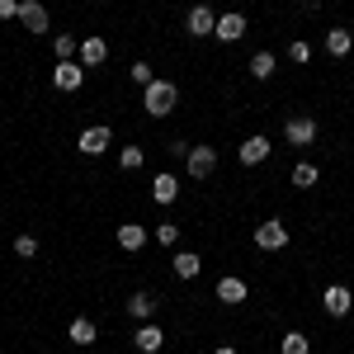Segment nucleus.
Here are the masks:
<instances>
[{
  "instance_id": "6ab92c4d",
  "label": "nucleus",
  "mask_w": 354,
  "mask_h": 354,
  "mask_svg": "<svg viewBox=\"0 0 354 354\" xmlns=\"http://www.w3.org/2000/svg\"><path fill=\"white\" fill-rule=\"evenodd\" d=\"M170 265H175V274H180V279H198L203 255H198V250H175V260H170Z\"/></svg>"
},
{
  "instance_id": "f257e3e1",
  "label": "nucleus",
  "mask_w": 354,
  "mask_h": 354,
  "mask_svg": "<svg viewBox=\"0 0 354 354\" xmlns=\"http://www.w3.org/2000/svg\"><path fill=\"white\" fill-rule=\"evenodd\" d=\"M175 104H180V85L175 81H161V76H156V81L142 90V109L151 113V118H170Z\"/></svg>"
},
{
  "instance_id": "4be33fe9",
  "label": "nucleus",
  "mask_w": 354,
  "mask_h": 354,
  "mask_svg": "<svg viewBox=\"0 0 354 354\" xmlns=\"http://www.w3.org/2000/svg\"><path fill=\"white\" fill-rule=\"evenodd\" d=\"M279 354H312V340L302 330H283L279 335Z\"/></svg>"
},
{
  "instance_id": "412c9836",
  "label": "nucleus",
  "mask_w": 354,
  "mask_h": 354,
  "mask_svg": "<svg viewBox=\"0 0 354 354\" xmlns=\"http://www.w3.org/2000/svg\"><path fill=\"white\" fill-rule=\"evenodd\" d=\"M288 180H293V189H317V180H322V170H317L312 161H298V165H293V175H288Z\"/></svg>"
},
{
  "instance_id": "a211bd4d",
  "label": "nucleus",
  "mask_w": 354,
  "mask_h": 354,
  "mask_svg": "<svg viewBox=\"0 0 354 354\" xmlns=\"http://www.w3.org/2000/svg\"><path fill=\"white\" fill-rule=\"evenodd\" d=\"M66 340H71V345H95V340H100V326H95V322H90V317H76V322H71V326H66Z\"/></svg>"
},
{
  "instance_id": "c85d7f7f",
  "label": "nucleus",
  "mask_w": 354,
  "mask_h": 354,
  "mask_svg": "<svg viewBox=\"0 0 354 354\" xmlns=\"http://www.w3.org/2000/svg\"><path fill=\"white\" fill-rule=\"evenodd\" d=\"M288 62H298V66H302V62H312V48H307L302 38H298V43H288Z\"/></svg>"
},
{
  "instance_id": "a878e982",
  "label": "nucleus",
  "mask_w": 354,
  "mask_h": 354,
  "mask_svg": "<svg viewBox=\"0 0 354 354\" xmlns=\"http://www.w3.org/2000/svg\"><path fill=\"white\" fill-rule=\"evenodd\" d=\"M118 165H123V170H142V165H147V151H142L137 142H128V147H118Z\"/></svg>"
},
{
  "instance_id": "c756f323",
  "label": "nucleus",
  "mask_w": 354,
  "mask_h": 354,
  "mask_svg": "<svg viewBox=\"0 0 354 354\" xmlns=\"http://www.w3.org/2000/svg\"><path fill=\"white\" fill-rule=\"evenodd\" d=\"M189 147H194V142H185V137H175V142H165V151H170V156H180V161L189 156Z\"/></svg>"
},
{
  "instance_id": "4468645a",
  "label": "nucleus",
  "mask_w": 354,
  "mask_h": 354,
  "mask_svg": "<svg viewBox=\"0 0 354 354\" xmlns=\"http://www.w3.org/2000/svg\"><path fill=\"white\" fill-rule=\"evenodd\" d=\"M76 62H81V66H104V62H109V43H104V38H95V33H90V38H81Z\"/></svg>"
},
{
  "instance_id": "9b49d317",
  "label": "nucleus",
  "mask_w": 354,
  "mask_h": 354,
  "mask_svg": "<svg viewBox=\"0 0 354 354\" xmlns=\"http://www.w3.org/2000/svg\"><path fill=\"white\" fill-rule=\"evenodd\" d=\"M156 307H161V298H156L151 288L128 293V317H133V322H151V317H156Z\"/></svg>"
},
{
  "instance_id": "f8f14e48",
  "label": "nucleus",
  "mask_w": 354,
  "mask_h": 354,
  "mask_svg": "<svg viewBox=\"0 0 354 354\" xmlns=\"http://www.w3.org/2000/svg\"><path fill=\"white\" fill-rule=\"evenodd\" d=\"M270 151H274V142L265 133L245 137V142H241V165H265V161H270Z\"/></svg>"
},
{
  "instance_id": "2eb2a0df",
  "label": "nucleus",
  "mask_w": 354,
  "mask_h": 354,
  "mask_svg": "<svg viewBox=\"0 0 354 354\" xmlns=\"http://www.w3.org/2000/svg\"><path fill=\"white\" fill-rule=\"evenodd\" d=\"M151 198H156L161 208H170V203L180 198V175H170V170H161V175L151 180Z\"/></svg>"
},
{
  "instance_id": "cd10ccee",
  "label": "nucleus",
  "mask_w": 354,
  "mask_h": 354,
  "mask_svg": "<svg viewBox=\"0 0 354 354\" xmlns=\"http://www.w3.org/2000/svg\"><path fill=\"white\" fill-rule=\"evenodd\" d=\"M15 255H19V260H33V255H38V236L19 232V236H15Z\"/></svg>"
},
{
  "instance_id": "423d86ee",
  "label": "nucleus",
  "mask_w": 354,
  "mask_h": 354,
  "mask_svg": "<svg viewBox=\"0 0 354 354\" xmlns=\"http://www.w3.org/2000/svg\"><path fill=\"white\" fill-rule=\"evenodd\" d=\"M213 28H218V10H213V5H189L185 33H189V38H213Z\"/></svg>"
},
{
  "instance_id": "ddd939ff",
  "label": "nucleus",
  "mask_w": 354,
  "mask_h": 354,
  "mask_svg": "<svg viewBox=\"0 0 354 354\" xmlns=\"http://www.w3.org/2000/svg\"><path fill=\"white\" fill-rule=\"evenodd\" d=\"M241 33H245V15H241V10L218 15V28H213V38H218V43H241Z\"/></svg>"
},
{
  "instance_id": "aec40b11",
  "label": "nucleus",
  "mask_w": 354,
  "mask_h": 354,
  "mask_svg": "<svg viewBox=\"0 0 354 354\" xmlns=\"http://www.w3.org/2000/svg\"><path fill=\"white\" fill-rule=\"evenodd\" d=\"M326 53L330 57H350L354 53V33L350 28H326Z\"/></svg>"
},
{
  "instance_id": "20e7f679",
  "label": "nucleus",
  "mask_w": 354,
  "mask_h": 354,
  "mask_svg": "<svg viewBox=\"0 0 354 354\" xmlns=\"http://www.w3.org/2000/svg\"><path fill=\"white\" fill-rule=\"evenodd\" d=\"M283 142H288V147H312V142H317V118H312V113H293V118H288V123H283Z\"/></svg>"
},
{
  "instance_id": "f03ea898",
  "label": "nucleus",
  "mask_w": 354,
  "mask_h": 354,
  "mask_svg": "<svg viewBox=\"0 0 354 354\" xmlns=\"http://www.w3.org/2000/svg\"><path fill=\"white\" fill-rule=\"evenodd\" d=\"M185 175H189V180H213V175H218V147L194 142L189 156H185Z\"/></svg>"
},
{
  "instance_id": "9d476101",
  "label": "nucleus",
  "mask_w": 354,
  "mask_h": 354,
  "mask_svg": "<svg viewBox=\"0 0 354 354\" xmlns=\"http://www.w3.org/2000/svg\"><path fill=\"white\" fill-rule=\"evenodd\" d=\"M213 293H218V302H222V307H241V302L250 298V283H245V279H236V274H222Z\"/></svg>"
},
{
  "instance_id": "1a4fd4ad",
  "label": "nucleus",
  "mask_w": 354,
  "mask_h": 354,
  "mask_svg": "<svg viewBox=\"0 0 354 354\" xmlns=\"http://www.w3.org/2000/svg\"><path fill=\"white\" fill-rule=\"evenodd\" d=\"M81 85H85V66L81 62H57L53 66V90L71 95V90H81Z\"/></svg>"
},
{
  "instance_id": "7c9ffc66",
  "label": "nucleus",
  "mask_w": 354,
  "mask_h": 354,
  "mask_svg": "<svg viewBox=\"0 0 354 354\" xmlns=\"http://www.w3.org/2000/svg\"><path fill=\"white\" fill-rule=\"evenodd\" d=\"M0 19H19V0H0Z\"/></svg>"
},
{
  "instance_id": "7ed1b4c3",
  "label": "nucleus",
  "mask_w": 354,
  "mask_h": 354,
  "mask_svg": "<svg viewBox=\"0 0 354 354\" xmlns=\"http://www.w3.org/2000/svg\"><path fill=\"white\" fill-rule=\"evenodd\" d=\"M288 241H293V232L283 227V218H265L260 227H255V245H260V250H270V255L288 250Z\"/></svg>"
},
{
  "instance_id": "6e6552de",
  "label": "nucleus",
  "mask_w": 354,
  "mask_h": 354,
  "mask_svg": "<svg viewBox=\"0 0 354 354\" xmlns=\"http://www.w3.org/2000/svg\"><path fill=\"white\" fill-rule=\"evenodd\" d=\"M19 24H24V33H48V28H53L48 5H43V0H19Z\"/></svg>"
},
{
  "instance_id": "dca6fc26",
  "label": "nucleus",
  "mask_w": 354,
  "mask_h": 354,
  "mask_svg": "<svg viewBox=\"0 0 354 354\" xmlns=\"http://www.w3.org/2000/svg\"><path fill=\"white\" fill-rule=\"evenodd\" d=\"M147 241H151V232H147L142 222H123V227H118V245H123L128 255H137Z\"/></svg>"
},
{
  "instance_id": "393cba45",
  "label": "nucleus",
  "mask_w": 354,
  "mask_h": 354,
  "mask_svg": "<svg viewBox=\"0 0 354 354\" xmlns=\"http://www.w3.org/2000/svg\"><path fill=\"white\" fill-rule=\"evenodd\" d=\"M151 241L161 245V250H180V227H175V222H161V227L151 232Z\"/></svg>"
},
{
  "instance_id": "39448f33",
  "label": "nucleus",
  "mask_w": 354,
  "mask_h": 354,
  "mask_svg": "<svg viewBox=\"0 0 354 354\" xmlns=\"http://www.w3.org/2000/svg\"><path fill=\"white\" fill-rule=\"evenodd\" d=\"M109 147H113V128L109 123H95V128H85V133L76 137V151H81V156H104Z\"/></svg>"
},
{
  "instance_id": "5701e85b",
  "label": "nucleus",
  "mask_w": 354,
  "mask_h": 354,
  "mask_svg": "<svg viewBox=\"0 0 354 354\" xmlns=\"http://www.w3.org/2000/svg\"><path fill=\"white\" fill-rule=\"evenodd\" d=\"M53 53H57V62H76L81 38H76V33H57V38H53Z\"/></svg>"
},
{
  "instance_id": "f3484780",
  "label": "nucleus",
  "mask_w": 354,
  "mask_h": 354,
  "mask_svg": "<svg viewBox=\"0 0 354 354\" xmlns=\"http://www.w3.org/2000/svg\"><path fill=\"white\" fill-rule=\"evenodd\" d=\"M133 340H137V350H142V354H156V350H161V345H165V330L156 326V322H142V326H137V335H133Z\"/></svg>"
},
{
  "instance_id": "0eeeda50",
  "label": "nucleus",
  "mask_w": 354,
  "mask_h": 354,
  "mask_svg": "<svg viewBox=\"0 0 354 354\" xmlns=\"http://www.w3.org/2000/svg\"><path fill=\"white\" fill-rule=\"evenodd\" d=\"M322 307H326V317H350L354 312V288L326 283V288H322Z\"/></svg>"
},
{
  "instance_id": "b1692460",
  "label": "nucleus",
  "mask_w": 354,
  "mask_h": 354,
  "mask_svg": "<svg viewBox=\"0 0 354 354\" xmlns=\"http://www.w3.org/2000/svg\"><path fill=\"white\" fill-rule=\"evenodd\" d=\"M274 71H279V57L274 53H255L250 57V76H255V81H270Z\"/></svg>"
},
{
  "instance_id": "2f4dec72",
  "label": "nucleus",
  "mask_w": 354,
  "mask_h": 354,
  "mask_svg": "<svg viewBox=\"0 0 354 354\" xmlns=\"http://www.w3.org/2000/svg\"><path fill=\"white\" fill-rule=\"evenodd\" d=\"M213 354H241V350H236V345H218Z\"/></svg>"
},
{
  "instance_id": "bb28decb",
  "label": "nucleus",
  "mask_w": 354,
  "mask_h": 354,
  "mask_svg": "<svg viewBox=\"0 0 354 354\" xmlns=\"http://www.w3.org/2000/svg\"><path fill=\"white\" fill-rule=\"evenodd\" d=\"M128 76H133V85H142V90H147V85L156 81V71H151V62H133V66H128Z\"/></svg>"
}]
</instances>
